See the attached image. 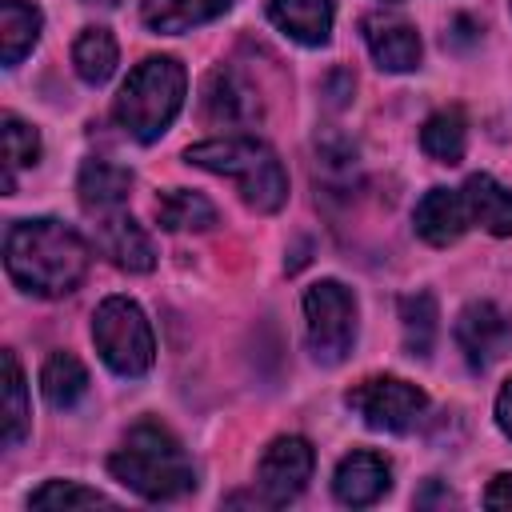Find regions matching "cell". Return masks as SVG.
<instances>
[{
	"mask_svg": "<svg viewBox=\"0 0 512 512\" xmlns=\"http://www.w3.org/2000/svg\"><path fill=\"white\" fill-rule=\"evenodd\" d=\"M92 264V248L76 228L64 220L40 216V220H16L4 236V268L12 284L28 296H68Z\"/></svg>",
	"mask_w": 512,
	"mask_h": 512,
	"instance_id": "1",
	"label": "cell"
},
{
	"mask_svg": "<svg viewBox=\"0 0 512 512\" xmlns=\"http://www.w3.org/2000/svg\"><path fill=\"white\" fill-rule=\"evenodd\" d=\"M108 472L144 500H176L196 488V468L188 452L156 420H140L128 428L124 444L108 456Z\"/></svg>",
	"mask_w": 512,
	"mask_h": 512,
	"instance_id": "2",
	"label": "cell"
},
{
	"mask_svg": "<svg viewBox=\"0 0 512 512\" xmlns=\"http://www.w3.org/2000/svg\"><path fill=\"white\" fill-rule=\"evenodd\" d=\"M188 164L228 176L240 192V200L256 212H276L288 200V172L276 160V152L256 140V136H216V140H200L184 152Z\"/></svg>",
	"mask_w": 512,
	"mask_h": 512,
	"instance_id": "3",
	"label": "cell"
},
{
	"mask_svg": "<svg viewBox=\"0 0 512 512\" xmlns=\"http://www.w3.org/2000/svg\"><path fill=\"white\" fill-rule=\"evenodd\" d=\"M184 92H188L184 64L176 56H148L128 72V80L112 104V120L132 140L152 144L168 132V124L184 108Z\"/></svg>",
	"mask_w": 512,
	"mask_h": 512,
	"instance_id": "4",
	"label": "cell"
},
{
	"mask_svg": "<svg viewBox=\"0 0 512 512\" xmlns=\"http://www.w3.org/2000/svg\"><path fill=\"white\" fill-rule=\"evenodd\" d=\"M92 344L116 376H144L156 360V340L144 308L128 296L100 300L92 316Z\"/></svg>",
	"mask_w": 512,
	"mask_h": 512,
	"instance_id": "5",
	"label": "cell"
},
{
	"mask_svg": "<svg viewBox=\"0 0 512 512\" xmlns=\"http://www.w3.org/2000/svg\"><path fill=\"white\" fill-rule=\"evenodd\" d=\"M304 324L316 364H340L356 344V296L340 280H316L304 292Z\"/></svg>",
	"mask_w": 512,
	"mask_h": 512,
	"instance_id": "6",
	"label": "cell"
},
{
	"mask_svg": "<svg viewBox=\"0 0 512 512\" xmlns=\"http://www.w3.org/2000/svg\"><path fill=\"white\" fill-rule=\"evenodd\" d=\"M344 400L376 432H408L420 420V412L428 408V396L400 376H368Z\"/></svg>",
	"mask_w": 512,
	"mask_h": 512,
	"instance_id": "7",
	"label": "cell"
},
{
	"mask_svg": "<svg viewBox=\"0 0 512 512\" xmlns=\"http://www.w3.org/2000/svg\"><path fill=\"white\" fill-rule=\"evenodd\" d=\"M312 464H316V456L304 436H276L256 464V484H260L264 500L268 504L296 500L312 476Z\"/></svg>",
	"mask_w": 512,
	"mask_h": 512,
	"instance_id": "8",
	"label": "cell"
},
{
	"mask_svg": "<svg viewBox=\"0 0 512 512\" xmlns=\"http://www.w3.org/2000/svg\"><path fill=\"white\" fill-rule=\"evenodd\" d=\"M200 112L220 128H252L260 120V100L252 84L232 68H212L200 84Z\"/></svg>",
	"mask_w": 512,
	"mask_h": 512,
	"instance_id": "9",
	"label": "cell"
},
{
	"mask_svg": "<svg viewBox=\"0 0 512 512\" xmlns=\"http://www.w3.org/2000/svg\"><path fill=\"white\" fill-rule=\"evenodd\" d=\"M96 252L108 264H116L120 272H152V264H156L152 236L124 208L96 216Z\"/></svg>",
	"mask_w": 512,
	"mask_h": 512,
	"instance_id": "10",
	"label": "cell"
},
{
	"mask_svg": "<svg viewBox=\"0 0 512 512\" xmlns=\"http://www.w3.org/2000/svg\"><path fill=\"white\" fill-rule=\"evenodd\" d=\"M364 40H368V52L372 60L384 68V72H412L420 64V32L400 20V16H388V12H372L364 20Z\"/></svg>",
	"mask_w": 512,
	"mask_h": 512,
	"instance_id": "11",
	"label": "cell"
},
{
	"mask_svg": "<svg viewBox=\"0 0 512 512\" xmlns=\"http://www.w3.org/2000/svg\"><path fill=\"white\" fill-rule=\"evenodd\" d=\"M392 484V468L384 456L368 452V448H356L348 452L340 464H336V476H332V492L340 504L348 508H368L376 504Z\"/></svg>",
	"mask_w": 512,
	"mask_h": 512,
	"instance_id": "12",
	"label": "cell"
},
{
	"mask_svg": "<svg viewBox=\"0 0 512 512\" xmlns=\"http://www.w3.org/2000/svg\"><path fill=\"white\" fill-rule=\"evenodd\" d=\"M412 224L420 232V240H428L432 248H448L456 244L464 232H468V208H464V196L452 192V188H432L424 192V200L416 204L412 212Z\"/></svg>",
	"mask_w": 512,
	"mask_h": 512,
	"instance_id": "13",
	"label": "cell"
},
{
	"mask_svg": "<svg viewBox=\"0 0 512 512\" xmlns=\"http://www.w3.org/2000/svg\"><path fill=\"white\" fill-rule=\"evenodd\" d=\"M76 192H80V208L88 216H108L120 212L128 192H132V172L112 164V160H84L80 176H76Z\"/></svg>",
	"mask_w": 512,
	"mask_h": 512,
	"instance_id": "14",
	"label": "cell"
},
{
	"mask_svg": "<svg viewBox=\"0 0 512 512\" xmlns=\"http://www.w3.org/2000/svg\"><path fill=\"white\" fill-rule=\"evenodd\" d=\"M268 16H272V24H276L284 36H292L296 44L320 48V44H328V36H332L336 4H332V0H268Z\"/></svg>",
	"mask_w": 512,
	"mask_h": 512,
	"instance_id": "15",
	"label": "cell"
},
{
	"mask_svg": "<svg viewBox=\"0 0 512 512\" xmlns=\"http://www.w3.org/2000/svg\"><path fill=\"white\" fill-rule=\"evenodd\" d=\"M504 332H508V320H504V312L492 300L468 304L460 312V320H456V344L464 348L472 368H484L496 356V344H500Z\"/></svg>",
	"mask_w": 512,
	"mask_h": 512,
	"instance_id": "16",
	"label": "cell"
},
{
	"mask_svg": "<svg viewBox=\"0 0 512 512\" xmlns=\"http://www.w3.org/2000/svg\"><path fill=\"white\" fill-rule=\"evenodd\" d=\"M460 196L472 224H480L492 236H512V192L500 180H492L488 172H476L464 180Z\"/></svg>",
	"mask_w": 512,
	"mask_h": 512,
	"instance_id": "17",
	"label": "cell"
},
{
	"mask_svg": "<svg viewBox=\"0 0 512 512\" xmlns=\"http://www.w3.org/2000/svg\"><path fill=\"white\" fill-rule=\"evenodd\" d=\"M236 0H140V20L152 32H188L224 16Z\"/></svg>",
	"mask_w": 512,
	"mask_h": 512,
	"instance_id": "18",
	"label": "cell"
},
{
	"mask_svg": "<svg viewBox=\"0 0 512 512\" xmlns=\"http://www.w3.org/2000/svg\"><path fill=\"white\" fill-rule=\"evenodd\" d=\"M44 16L28 0H0V60L4 68H16L40 40Z\"/></svg>",
	"mask_w": 512,
	"mask_h": 512,
	"instance_id": "19",
	"label": "cell"
},
{
	"mask_svg": "<svg viewBox=\"0 0 512 512\" xmlns=\"http://www.w3.org/2000/svg\"><path fill=\"white\" fill-rule=\"evenodd\" d=\"M156 220L168 232H204L216 224V208L212 200H204L200 192L188 188H168L156 196Z\"/></svg>",
	"mask_w": 512,
	"mask_h": 512,
	"instance_id": "20",
	"label": "cell"
},
{
	"mask_svg": "<svg viewBox=\"0 0 512 512\" xmlns=\"http://www.w3.org/2000/svg\"><path fill=\"white\" fill-rule=\"evenodd\" d=\"M4 364V380H0V416H4V448H16L24 436H28V384H24V372H20V360L12 348H4L0 356Z\"/></svg>",
	"mask_w": 512,
	"mask_h": 512,
	"instance_id": "21",
	"label": "cell"
},
{
	"mask_svg": "<svg viewBox=\"0 0 512 512\" xmlns=\"http://www.w3.org/2000/svg\"><path fill=\"white\" fill-rule=\"evenodd\" d=\"M116 60H120V48L108 28H84L72 44V64L84 84H104L116 72Z\"/></svg>",
	"mask_w": 512,
	"mask_h": 512,
	"instance_id": "22",
	"label": "cell"
},
{
	"mask_svg": "<svg viewBox=\"0 0 512 512\" xmlns=\"http://www.w3.org/2000/svg\"><path fill=\"white\" fill-rule=\"evenodd\" d=\"M464 144H468V120L460 108H440L420 128V148L440 164H456L464 156Z\"/></svg>",
	"mask_w": 512,
	"mask_h": 512,
	"instance_id": "23",
	"label": "cell"
},
{
	"mask_svg": "<svg viewBox=\"0 0 512 512\" xmlns=\"http://www.w3.org/2000/svg\"><path fill=\"white\" fill-rule=\"evenodd\" d=\"M40 392L52 408H72L88 392V372L72 352H52L40 368Z\"/></svg>",
	"mask_w": 512,
	"mask_h": 512,
	"instance_id": "24",
	"label": "cell"
},
{
	"mask_svg": "<svg viewBox=\"0 0 512 512\" xmlns=\"http://www.w3.org/2000/svg\"><path fill=\"white\" fill-rule=\"evenodd\" d=\"M400 324H404V344L412 356H428L436 340V300L428 292H412L400 300Z\"/></svg>",
	"mask_w": 512,
	"mask_h": 512,
	"instance_id": "25",
	"label": "cell"
},
{
	"mask_svg": "<svg viewBox=\"0 0 512 512\" xmlns=\"http://www.w3.org/2000/svg\"><path fill=\"white\" fill-rule=\"evenodd\" d=\"M28 508L44 512H72V508H112V500L96 488H84L76 480H48L28 496Z\"/></svg>",
	"mask_w": 512,
	"mask_h": 512,
	"instance_id": "26",
	"label": "cell"
},
{
	"mask_svg": "<svg viewBox=\"0 0 512 512\" xmlns=\"http://www.w3.org/2000/svg\"><path fill=\"white\" fill-rule=\"evenodd\" d=\"M40 160V136L20 116H4V192L16 184V168H32Z\"/></svg>",
	"mask_w": 512,
	"mask_h": 512,
	"instance_id": "27",
	"label": "cell"
},
{
	"mask_svg": "<svg viewBox=\"0 0 512 512\" xmlns=\"http://www.w3.org/2000/svg\"><path fill=\"white\" fill-rule=\"evenodd\" d=\"M484 504H488V508H512V472H500V476L488 484Z\"/></svg>",
	"mask_w": 512,
	"mask_h": 512,
	"instance_id": "28",
	"label": "cell"
},
{
	"mask_svg": "<svg viewBox=\"0 0 512 512\" xmlns=\"http://www.w3.org/2000/svg\"><path fill=\"white\" fill-rule=\"evenodd\" d=\"M496 424L512 440V380H504V388L496 392Z\"/></svg>",
	"mask_w": 512,
	"mask_h": 512,
	"instance_id": "29",
	"label": "cell"
},
{
	"mask_svg": "<svg viewBox=\"0 0 512 512\" xmlns=\"http://www.w3.org/2000/svg\"><path fill=\"white\" fill-rule=\"evenodd\" d=\"M92 4H116V0H92Z\"/></svg>",
	"mask_w": 512,
	"mask_h": 512,
	"instance_id": "30",
	"label": "cell"
},
{
	"mask_svg": "<svg viewBox=\"0 0 512 512\" xmlns=\"http://www.w3.org/2000/svg\"><path fill=\"white\" fill-rule=\"evenodd\" d=\"M508 8H512V0H508Z\"/></svg>",
	"mask_w": 512,
	"mask_h": 512,
	"instance_id": "31",
	"label": "cell"
}]
</instances>
